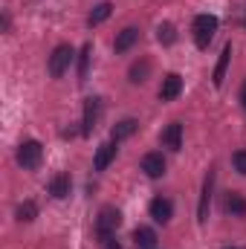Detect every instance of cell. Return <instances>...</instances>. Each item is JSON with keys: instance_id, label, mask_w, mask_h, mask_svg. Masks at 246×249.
Segmentation results:
<instances>
[{"instance_id": "15", "label": "cell", "mask_w": 246, "mask_h": 249, "mask_svg": "<svg viewBox=\"0 0 246 249\" xmlns=\"http://www.w3.org/2000/svg\"><path fill=\"white\" fill-rule=\"evenodd\" d=\"M70 188H72V180H70V174H64V171L50 180V194H53L55 200H64V197L70 194Z\"/></svg>"}, {"instance_id": "24", "label": "cell", "mask_w": 246, "mask_h": 249, "mask_svg": "<svg viewBox=\"0 0 246 249\" xmlns=\"http://www.w3.org/2000/svg\"><path fill=\"white\" fill-rule=\"evenodd\" d=\"M99 247H102V249H122V247H119V241H116V235L102 238V241H99Z\"/></svg>"}, {"instance_id": "9", "label": "cell", "mask_w": 246, "mask_h": 249, "mask_svg": "<svg viewBox=\"0 0 246 249\" xmlns=\"http://www.w3.org/2000/svg\"><path fill=\"white\" fill-rule=\"evenodd\" d=\"M180 93H183V78H180L177 72H168V75L162 78V87H159V99H162V102H174Z\"/></svg>"}, {"instance_id": "22", "label": "cell", "mask_w": 246, "mask_h": 249, "mask_svg": "<svg viewBox=\"0 0 246 249\" xmlns=\"http://www.w3.org/2000/svg\"><path fill=\"white\" fill-rule=\"evenodd\" d=\"M90 55H93V44H84L81 53H78V81H87V72H90Z\"/></svg>"}, {"instance_id": "16", "label": "cell", "mask_w": 246, "mask_h": 249, "mask_svg": "<svg viewBox=\"0 0 246 249\" xmlns=\"http://www.w3.org/2000/svg\"><path fill=\"white\" fill-rule=\"evenodd\" d=\"M136 127H139V122L127 116V119H122V122L113 124V130H110V139H113V142H122V139H127V136H133V133H136Z\"/></svg>"}, {"instance_id": "11", "label": "cell", "mask_w": 246, "mask_h": 249, "mask_svg": "<svg viewBox=\"0 0 246 249\" xmlns=\"http://www.w3.org/2000/svg\"><path fill=\"white\" fill-rule=\"evenodd\" d=\"M223 212L232 214V217H246V197L238 191H229L223 197Z\"/></svg>"}, {"instance_id": "13", "label": "cell", "mask_w": 246, "mask_h": 249, "mask_svg": "<svg viewBox=\"0 0 246 249\" xmlns=\"http://www.w3.org/2000/svg\"><path fill=\"white\" fill-rule=\"evenodd\" d=\"M136 41H139V29L136 26H124L122 32L116 35V41H113V50L116 53H127V50L136 47Z\"/></svg>"}, {"instance_id": "12", "label": "cell", "mask_w": 246, "mask_h": 249, "mask_svg": "<svg viewBox=\"0 0 246 249\" xmlns=\"http://www.w3.org/2000/svg\"><path fill=\"white\" fill-rule=\"evenodd\" d=\"M159 139H162V145H165L168 151H180V148H183V124L171 122L165 130H162V136H159Z\"/></svg>"}, {"instance_id": "25", "label": "cell", "mask_w": 246, "mask_h": 249, "mask_svg": "<svg viewBox=\"0 0 246 249\" xmlns=\"http://www.w3.org/2000/svg\"><path fill=\"white\" fill-rule=\"evenodd\" d=\"M241 105H244V110H246V81H244V87H241Z\"/></svg>"}, {"instance_id": "7", "label": "cell", "mask_w": 246, "mask_h": 249, "mask_svg": "<svg viewBox=\"0 0 246 249\" xmlns=\"http://www.w3.org/2000/svg\"><path fill=\"white\" fill-rule=\"evenodd\" d=\"M148 212H151V217H154L157 223H162V226H165V223H171V217H174V203H171L168 197H162V194H159V197H154V200H151Z\"/></svg>"}, {"instance_id": "26", "label": "cell", "mask_w": 246, "mask_h": 249, "mask_svg": "<svg viewBox=\"0 0 246 249\" xmlns=\"http://www.w3.org/2000/svg\"><path fill=\"white\" fill-rule=\"evenodd\" d=\"M226 249H241V247H226Z\"/></svg>"}, {"instance_id": "19", "label": "cell", "mask_w": 246, "mask_h": 249, "mask_svg": "<svg viewBox=\"0 0 246 249\" xmlns=\"http://www.w3.org/2000/svg\"><path fill=\"white\" fill-rule=\"evenodd\" d=\"M110 15H113V3H107V0H105V3H99V6L90 12V18H87V26H99V23H105Z\"/></svg>"}, {"instance_id": "23", "label": "cell", "mask_w": 246, "mask_h": 249, "mask_svg": "<svg viewBox=\"0 0 246 249\" xmlns=\"http://www.w3.org/2000/svg\"><path fill=\"white\" fill-rule=\"evenodd\" d=\"M232 165H235V171H238V174H244V177H246V148H244V151H235Z\"/></svg>"}, {"instance_id": "20", "label": "cell", "mask_w": 246, "mask_h": 249, "mask_svg": "<svg viewBox=\"0 0 246 249\" xmlns=\"http://www.w3.org/2000/svg\"><path fill=\"white\" fill-rule=\"evenodd\" d=\"M15 217H18L20 223H32V220L38 217V203H35V200H23V203L18 206Z\"/></svg>"}, {"instance_id": "17", "label": "cell", "mask_w": 246, "mask_h": 249, "mask_svg": "<svg viewBox=\"0 0 246 249\" xmlns=\"http://www.w3.org/2000/svg\"><path fill=\"white\" fill-rule=\"evenodd\" d=\"M229 61H232V44H226V47H223V53H220V61H217V67H214V75H211L214 87H220V84H223V78H226V70H229Z\"/></svg>"}, {"instance_id": "14", "label": "cell", "mask_w": 246, "mask_h": 249, "mask_svg": "<svg viewBox=\"0 0 246 249\" xmlns=\"http://www.w3.org/2000/svg\"><path fill=\"white\" fill-rule=\"evenodd\" d=\"M148 75H151V58H139V61L130 64V70H127L130 84H145Z\"/></svg>"}, {"instance_id": "3", "label": "cell", "mask_w": 246, "mask_h": 249, "mask_svg": "<svg viewBox=\"0 0 246 249\" xmlns=\"http://www.w3.org/2000/svg\"><path fill=\"white\" fill-rule=\"evenodd\" d=\"M119 223H122V214H119V209H113V206H105V209L99 212V217H96V238L102 241V238H110V235H116Z\"/></svg>"}, {"instance_id": "2", "label": "cell", "mask_w": 246, "mask_h": 249, "mask_svg": "<svg viewBox=\"0 0 246 249\" xmlns=\"http://www.w3.org/2000/svg\"><path fill=\"white\" fill-rule=\"evenodd\" d=\"M191 32H194V44H197L200 50H206V47L211 44L214 32H217V18H214V15H197L194 23H191Z\"/></svg>"}, {"instance_id": "27", "label": "cell", "mask_w": 246, "mask_h": 249, "mask_svg": "<svg viewBox=\"0 0 246 249\" xmlns=\"http://www.w3.org/2000/svg\"><path fill=\"white\" fill-rule=\"evenodd\" d=\"M244 23H246V20H244Z\"/></svg>"}, {"instance_id": "5", "label": "cell", "mask_w": 246, "mask_h": 249, "mask_svg": "<svg viewBox=\"0 0 246 249\" xmlns=\"http://www.w3.org/2000/svg\"><path fill=\"white\" fill-rule=\"evenodd\" d=\"M99 116H102V99H96V96L84 99V113H81V133L84 136H90L96 130Z\"/></svg>"}, {"instance_id": "6", "label": "cell", "mask_w": 246, "mask_h": 249, "mask_svg": "<svg viewBox=\"0 0 246 249\" xmlns=\"http://www.w3.org/2000/svg\"><path fill=\"white\" fill-rule=\"evenodd\" d=\"M211 194H214V168H209L206 180H203V191H200V203H197V220L206 223L209 220V206H211Z\"/></svg>"}, {"instance_id": "1", "label": "cell", "mask_w": 246, "mask_h": 249, "mask_svg": "<svg viewBox=\"0 0 246 249\" xmlns=\"http://www.w3.org/2000/svg\"><path fill=\"white\" fill-rule=\"evenodd\" d=\"M15 160H18V165H20L23 171H35V168L41 165V160H44V145H41L38 139H26V142L18 145Z\"/></svg>"}, {"instance_id": "18", "label": "cell", "mask_w": 246, "mask_h": 249, "mask_svg": "<svg viewBox=\"0 0 246 249\" xmlns=\"http://www.w3.org/2000/svg\"><path fill=\"white\" fill-rule=\"evenodd\" d=\"M133 244H136V249H154L157 247V232L148 226H139V229H133Z\"/></svg>"}, {"instance_id": "4", "label": "cell", "mask_w": 246, "mask_h": 249, "mask_svg": "<svg viewBox=\"0 0 246 249\" xmlns=\"http://www.w3.org/2000/svg\"><path fill=\"white\" fill-rule=\"evenodd\" d=\"M72 58H75L72 47H70V44H58V47L53 50V55H50V64H47L50 75H53V78H61L64 72L70 70V64H72Z\"/></svg>"}, {"instance_id": "10", "label": "cell", "mask_w": 246, "mask_h": 249, "mask_svg": "<svg viewBox=\"0 0 246 249\" xmlns=\"http://www.w3.org/2000/svg\"><path fill=\"white\" fill-rule=\"evenodd\" d=\"M116 145H119V142H113V139H110V142H105V145H99L96 160H93V168H96V171H105V168L116 160V151H119Z\"/></svg>"}, {"instance_id": "8", "label": "cell", "mask_w": 246, "mask_h": 249, "mask_svg": "<svg viewBox=\"0 0 246 249\" xmlns=\"http://www.w3.org/2000/svg\"><path fill=\"white\" fill-rule=\"evenodd\" d=\"M139 168H142L151 180H159V177L165 174V157H162L159 151H151V154H145V157H142Z\"/></svg>"}, {"instance_id": "21", "label": "cell", "mask_w": 246, "mask_h": 249, "mask_svg": "<svg viewBox=\"0 0 246 249\" xmlns=\"http://www.w3.org/2000/svg\"><path fill=\"white\" fill-rule=\"evenodd\" d=\"M157 41H159L162 47H171V44L177 41V26H174V23H168V20H165V23H159V26H157Z\"/></svg>"}]
</instances>
